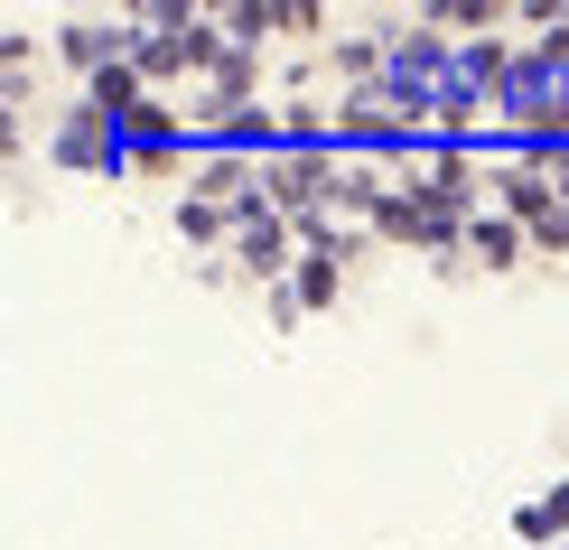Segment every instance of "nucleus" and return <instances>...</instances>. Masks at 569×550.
<instances>
[{
  "label": "nucleus",
  "instance_id": "1",
  "mask_svg": "<svg viewBox=\"0 0 569 550\" xmlns=\"http://www.w3.org/2000/svg\"><path fill=\"white\" fill-rule=\"evenodd\" d=\"M233 261H243L252 280H271L280 261H290V214H271V206H252V214H243V233H233Z\"/></svg>",
  "mask_w": 569,
  "mask_h": 550
},
{
  "label": "nucleus",
  "instance_id": "2",
  "mask_svg": "<svg viewBox=\"0 0 569 550\" xmlns=\"http://www.w3.org/2000/svg\"><path fill=\"white\" fill-rule=\"evenodd\" d=\"M467 252H477L486 271H513V261H523V224H513V214H467Z\"/></svg>",
  "mask_w": 569,
  "mask_h": 550
},
{
  "label": "nucleus",
  "instance_id": "3",
  "mask_svg": "<svg viewBox=\"0 0 569 550\" xmlns=\"http://www.w3.org/2000/svg\"><path fill=\"white\" fill-rule=\"evenodd\" d=\"M337 290H346V261H337V252H308V261H299V308H327Z\"/></svg>",
  "mask_w": 569,
  "mask_h": 550
},
{
  "label": "nucleus",
  "instance_id": "4",
  "mask_svg": "<svg viewBox=\"0 0 569 550\" xmlns=\"http://www.w3.org/2000/svg\"><path fill=\"white\" fill-rule=\"evenodd\" d=\"M560 522H569V486H560V494H541V504L523 513V541H551Z\"/></svg>",
  "mask_w": 569,
  "mask_h": 550
},
{
  "label": "nucleus",
  "instance_id": "5",
  "mask_svg": "<svg viewBox=\"0 0 569 550\" xmlns=\"http://www.w3.org/2000/svg\"><path fill=\"white\" fill-rule=\"evenodd\" d=\"M532 252H569V206L551 214V224H532Z\"/></svg>",
  "mask_w": 569,
  "mask_h": 550
}]
</instances>
